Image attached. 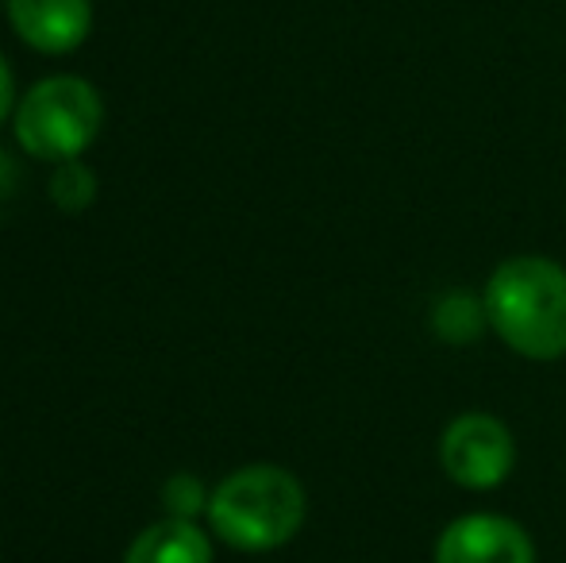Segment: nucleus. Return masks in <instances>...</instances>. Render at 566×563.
<instances>
[{
  "label": "nucleus",
  "instance_id": "obj_1",
  "mask_svg": "<svg viewBox=\"0 0 566 563\" xmlns=\"http://www.w3.org/2000/svg\"><path fill=\"white\" fill-rule=\"evenodd\" d=\"M485 321L509 352L532 363L566 355V267L547 256H513L493 267L482 293Z\"/></svg>",
  "mask_w": 566,
  "mask_h": 563
},
{
  "label": "nucleus",
  "instance_id": "obj_2",
  "mask_svg": "<svg viewBox=\"0 0 566 563\" xmlns=\"http://www.w3.org/2000/svg\"><path fill=\"white\" fill-rule=\"evenodd\" d=\"M308 518L305 487L277 463L231 471L209 498V525L235 552H274L301 533Z\"/></svg>",
  "mask_w": 566,
  "mask_h": 563
},
{
  "label": "nucleus",
  "instance_id": "obj_3",
  "mask_svg": "<svg viewBox=\"0 0 566 563\" xmlns=\"http://www.w3.org/2000/svg\"><path fill=\"white\" fill-rule=\"evenodd\" d=\"M105 124V101L97 85L77 74H54L35 82L12 113L15 143L39 163L82 158L97 143Z\"/></svg>",
  "mask_w": 566,
  "mask_h": 563
},
{
  "label": "nucleus",
  "instance_id": "obj_4",
  "mask_svg": "<svg viewBox=\"0 0 566 563\" xmlns=\"http://www.w3.org/2000/svg\"><path fill=\"white\" fill-rule=\"evenodd\" d=\"M440 467L462 490H493L513 475L516 440L509 425L482 409L459 414L440 436Z\"/></svg>",
  "mask_w": 566,
  "mask_h": 563
},
{
  "label": "nucleus",
  "instance_id": "obj_5",
  "mask_svg": "<svg viewBox=\"0 0 566 563\" xmlns=\"http://www.w3.org/2000/svg\"><path fill=\"white\" fill-rule=\"evenodd\" d=\"M436 563H536V541L505 513H462L432 549Z\"/></svg>",
  "mask_w": 566,
  "mask_h": 563
},
{
  "label": "nucleus",
  "instance_id": "obj_6",
  "mask_svg": "<svg viewBox=\"0 0 566 563\" xmlns=\"http://www.w3.org/2000/svg\"><path fill=\"white\" fill-rule=\"evenodd\" d=\"M12 31L39 54H70L93 31V0H4Z\"/></svg>",
  "mask_w": 566,
  "mask_h": 563
},
{
  "label": "nucleus",
  "instance_id": "obj_7",
  "mask_svg": "<svg viewBox=\"0 0 566 563\" xmlns=\"http://www.w3.org/2000/svg\"><path fill=\"white\" fill-rule=\"evenodd\" d=\"M124 563H212V544L197 521L163 518L127 544Z\"/></svg>",
  "mask_w": 566,
  "mask_h": 563
},
{
  "label": "nucleus",
  "instance_id": "obj_8",
  "mask_svg": "<svg viewBox=\"0 0 566 563\" xmlns=\"http://www.w3.org/2000/svg\"><path fill=\"white\" fill-rule=\"evenodd\" d=\"M51 201L59 205L62 212H85L93 201H97V174L93 166H85L82 158H66V163L54 166L51 174Z\"/></svg>",
  "mask_w": 566,
  "mask_h": 563
},
{
  "label": "nucleus",
  "instance_id": "obj_9",
  "mask_svg": "<svg viewBox=\"0 0 566 563\" xmlns=\"http://www.w3.org/2000/svg\"><path fill=\"white\" fill-rule=\"evenodd\" d=\"M482 324H490L485 321V305H478L467 293H451V298H443L440 309H436V332L448 336L451 344H462V340L478 336Z\"/></svg>",
  "mask_w": 566,
  "mask_h": 563
},
{
  "label": "nucleus",
  "instance_id": "obj_10",
  "mask_svg": "<svg viewBox=\"0 0 566 563\" xmlns=\"http://www.w3.org/2000/svg\"><path fill=\"white\" fill-rule=\"evenodd\" d=\"M209 490L197 475H170L163 487V510L166 518H181V521H197L201 513H209Z\"/></svg>",
  "mask_w": 566,
  "mask_h": 563
},
{
  "label": "nucleus",
  "instance_id": "obj_11",
  "mask_svg": "<svg viewBox=\"0 0 566 563\" xmlns=\"http://www.w3.org/2000/svg\"><path fill=\"white\" fill-rule=\"evenodd\" d=\"M12 113H15V77H12L8 59L0 54V128H4V121Z\"/></svg>",
  "mask_w": 566,
  "mask_h": 563
}]
</instances>
